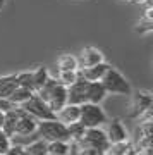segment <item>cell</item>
Listing matches in <instances>:
<instances>
[{
	"label": "cell",
	"mask_w": 153,
	"mask_h": 155,
	"mask_svg": "<svg viewBox=\"0 0 153 155\" xmlns=\"http://www.w3.org/2000/svg\"><path fill=\"white\" fill-rule=\"evenodd\" d=\"M107 121H109L107 119V114L100 107V104L84 102V104L79 105V122L84 127H100Z\"/></svg>",
	"instance_id": "obj_3"
},
{
	"label": "cell",
	"mask_w": 153,
	"mask_h": 155,
	"mask_svg": "<svg viewBox=\"0 0 153 155\" xmlns=\"http://www.w3.org/2000/svg\"><path fill=\"white\" fill-rule=\"evenodd\" d=\"M84 129H86V127L83 126L79 121L67 124V131H69V138H71V141L77 143V141L83 138V134H84Z\"/></svg>",
	"instance_id": "obj_22"
},
{
	"label": "cell",
	"mask_w": 153,
	"mask_h": 155,
	"mask_svg": "<svg viewBox=\"0 0 153 155\" xmlns=\"http://www.w3.org/2000/svg\"><path fill=\"white\" fill-rule=\"evenodd\" d=\"M40 138L38 131H34V133H29V134H12L11 136V145H14V147H19V148H24V147H28L29 143H33V141H36V140Z\"/></svg>",
	"instance_id": "obj_17"
},
{
	"label": "cell",
	"mask_w": 153,
	"mask_h": 155,
	"mask_svg": "<svg viewBox=\"0 0 153 155\" xmlns=\"http://www.w3.org/2000/svg\"><path fill=\"white\" fill-rule=\"evenodd\" d=\"M127 2H132V4H146V5H151V0H127Z\"/></svg>",
	"instance_id": "obj_30"
},
{
	"label": "cell",
	"mask_w": 153,
	"mask_h": 155,
	"mask_svg": "<svg viewBox=\"0 0 153 155\" xmlns=\"http://www.w3.org/2000/svg\"><path fill=\"white\" fill-rule=\"evenodd\" d=\"M76 59H77V66L81 69V67H90L102 62L103 61V54L98 48H95V47H86V48H83V52Z\"/></svg>",
	"instance_id": "obj_9"
},
{
	"label": "cell",
	"mask_w": 153,
	"mask_h": 155,
	"mask_svg": "<svg viewBox=\"0 0 153 155\" xmlns=\"http://www.w3.org/2000/svg\"><path fill=\"white\" fill-rule=\"evenodd\" d=\"M47 150H48V153L54 155H69L71 145H69V141H48Z\"/></svg>",
	"instance_id": "obj_19"
},
{
	"label": "cell",
	"mask_w": 153,
	"mask_h": 155,
	"mask_svg": "<svg viewBox=\"0 0 153 155\" xmlns=\"http://www.w3.org/2000/svg\"><path fill=\"white\" fill-rule=\"evenodd\" d=\"M48 155H54V153H48Z\"/></svg>",
	"instance_id": "obj_34"
},
{
	"label": "cell",
	"mask_w": 153,
	"mask_h": 155,
	"mask_svg": "<svg viewBox=\"0 0 153 155\" xmlns=\"http://www.w3.org/2000/svg\"><path fill=\"white\" fill-rule=\"evenodd\" d=\"M14 104H12L11 100L9 98H2V97H0V112H7V110H12V109H14Z\"/></svg>",
	"instance_id": "obj_28"
},
{
	"label": "cell",
	"mask_w": 153,
	"mask_h": 155,
	"mask_svg": "<svg viewBox=\"0 0 153 155\" xmlns=\"http://www.w3.org/2000/svg\"><path fill=\"white\" fill-rule=\"evenodd\" d=\"M100 83L103 84L107 93H112V95H131L132 93V88L129 84V81L112 66L107 69L103 78L100 79Z\"/></svg>",
	"instance_id": "obj_2"
},
{
	"label": "cell",
	"mask_w": 153,
	"mask_h": 155,
	"mask_svg": "<svg viewBox=\"0 0 153 155\" xmlns=\"http://www.w3.org/2000/svg\"><path fill=\"white\" fill-rule=\"evenodd\" d=\"M34 91H31V90H28V88H22V86H17L14 91H12V95L9 97V100H11L12 104L16 107H19L21 104H24L31 95H33Z\"/></svg>",
	"instance_id": "obj_18"
},
{
	"label": "cell",
	"mask_w": 153,
	"mask_h": 155,
	"mask_svg": "<svg viewBox=\"0 0 153 155\" xmlns=\"http://www.w3.org/2000/svg\"><path fill=\"white\" fill-rule=\"evenodd\" d=\"M131 148V143L127 141H119V143H110L105 155H126L127 150Z\"/></svg>",
	"instance_id": "obj_24"
},
{
	"label": "cell",
	"mask_w": 153,
	"mask_h": 155,
	"mask_svg": "<svg viewBox=\"0 0 153 155\" xmlns=\"http://www.w3.org/2000/svg\"><path fill=\"white\" fill-rule=\"evenodd\" d=\"M9 148H11V138L0 129V155H4Z\"/></svg>",
	"instance_id": "obj_27"
},
{
	"label": "cell",
	"mask_w": 153,
	"mask_h": 155,
	"mask_svg": "<svg viewBox=\"0 0 153 155\" xmlns=\"http://www.w3.org/2000/svg\"><path fill=\"white\" fill-rule=\"evenodd\" d=\"M17 78L16 74H5L0 76V97L2 98H9L12 95V91L17 88Z\"/></svg>",
	"instance_id": "obj_15"
},
{
	"label": "cell",
	"mask_w": 153,
	"mask_h": 155,
	"mask_svg": "<svg viewBox=\"0 0 153 155\" xmlns=\"http://www.w3.org/2000/svg\"><path fill=\"white\" fill-rule=\"evenodd\" d=\"M22 110H26L28 114H31L34 119H38V121H45V119H55V112L47 105V102L40 98L36 93H33L29 98L19 105Z\"/></svg>",
	"instance_id": "obj_5"
},
{
	"label": "cell",
	"mask_w": 153,
	"mask_h": 155,
	"mask_svg": "<svg viewBox=\"0 0 153 155\" xmlns=\"http://www.w3.org/2000/svg\"><path fill=\"white\" fill-rule=\"evenodd\" d=\"M16 126H17V110L16 107L12 110H7L4 114V124H2V131L11 138L12 134H16Z\"/></svg>",
	"instance_id": "obj_16"
},
{
	"label": "cell",
	"mask_w": 153,
	"mask_h": 155,
	"mask_svg": "<svg viewBox=\"0 0 153 155\" xmlns=\"http://www.w3.org/2000/svg\"><path fill=\"white\" fill-rule=\"evenodd\" d=\"M109 138L105 131H102L100 127H86L83 138L76 143V147H83V148H93L100 153H105L109 148Z\"/></svg>",
	"instance_id": "obj_4"
},
{
	"label": "cell",
	"mask_w": 153,
	"mask_h": 155,
	"mask_svg": "<svg viewBox=\"0 0 153 155\" xmlns=\"http://www.w3.org/2000/svg\"><path fill=\"white\" fill-rule=\"evenodd\" d=\"M55 119L60 121L62 124H71V122L79 121V105L74 104H66V105L55 112Z\"/></svg>",
	"instance_id": "obj_13"
},
{
	"label": "cell",
	"mask_w": 153,
	"mask_h": 155,
	"mask_svg": "<svg viewBox=\"0 0 153 155\" xmlns=\"http://www.w3.org/2000/svg\"><path fill=\"white\" fill-rule=\"evenodd\" d=\"M4 114L5 112H0V129H2V124H4Z\"/></svg>",
	"instance_id": "obj_31"
},
{
	"label": "cell",
	"mask_w": 153,
	"mask_h": 155,
	"mask_svg": "<svg viewBox=\"0 0 153 155\" xmlns=\"http://www.w3.org/2000/svg\"><path fill=\"white\" fill-rule=\"evenodd\" d=\"M21 150H22V148H19V147H14V145H11V148L7 150L4 155H19V153H21Z\"/></svg>",
	"instance_id": "obj_29"
},
{
	"label": "cell",
	"mask_w": 153,
	"mask_h": 155,
	"mask_svg": "<svg viewBox=\"0 0 153 155\" xmlns=\"http://www.w3.org/2000/svg\"><path fill=\"white\" fill-rule=\"evenodd\" d=\"M36 131H38L40 138L45 140L47 143H48V141H71V138H69V131H67V126L66 124H62L60 121H57V119L38 121Z\"/></svg>",
	"instance_id": "obj_1"
},
{
	"label": "cell",
	"mask_w": 153,
	"mask_h": 155,
	"mask_svg": "<svg viewBox=\"0 0 153 155\" xmlns=\"http://www.w3.org/2000/svg\"><path fill=\"white\" fill-rule=\"evenodd\" d=\"M17 78V84L22 86V88H28L34 91V79H33V71H24V72H19L16 74Z\"/></svg>",
	"instance_id": "obj_23"
},
{
	"label": "cell",
	"mask_w": 153,
	"mask_h": 155,
	"mask_svg": "<svg viewBox=\"0 0 153 155\" xmlns=\"http://www.w3.org/2000/svg\"><path fill=\"white\" fill-rule=\"evenodd\" d=\"M132 95V93H131ZM153 98L150 91H136L132 95V110H131V117L134 119H139V117L145 114L146 110L151 109Z\"/></svg>",
	"instance_id": "obj_7"
},
{
	"label": "cell",
	"mask_w": 153,
	"mask_h": 155,
	"mask_svg": "<svg viewBox=\"0 0 153 155\" xmlns=\"http://www.w3.org/2000/svg\"><path fill=\"white\" fill-rule=\"evenodd\" d=\"M109 67H110V64L102 61V62H98V64H95V66L81 67V69H77V72H79V76L84 78L86 81H100Z\"/></svg>",
	"instance_id": "obj_11"
},
{
	"label": "cell",
	"mask_w": 153,
	"mask_h": 155,
	"mask_svg": "<svg viewBox=\"0 0 153 155\" xmlns=\"http://www.w3.org/2000/svg\"><path fill=\"white\" fill-rule=\"evenodd\" d=\"M19 155H29V153H28L26 150H21V153H19Z\"/></svg>",
	"instance_id": "obj_33"
},
{
	"label": "cell",
	"mask_w": 153,
	"mask_h": 155,
	"mask_svg": "<svg viewBox=\"0 0 153 155\" xmlns=\"http://www.w3.org/2000/svg\"><path fill=\"white\" fill-rule=\"evenodd\" d=\"M17 110V126H16V133L17 134H29L36 131L38 126V119H34L31 114H28L26 110H22L21 107H16Z\"/></svg>",
	"instance_id": "obj_8"
},
{
	"label": "cell",
	"mask_w": 153,
	"mask_h": 155,
	"mask_svg": "<svg viewBox=\"0 0 153 155\" xmlns=\"http://www.w3.org/2000/svg\"><path fill=\"white\" fill-rule=\"evenodd\" d=\"M107 138H109V143H119V141H127V131L126 127L122 126V122L119 119H114V121L109 122V127H107Z\"/></svg>",
	"instance_id": "obj_12"
},
{
	"label": "cell",
	"mask_w": 153,
	"mask_h": 155,
	"mask_svg": "<svg viewBox=\"0 0 153 155\" xmlns=\"http://www.w3.org/2000/svg\"><path fill=\"white\" fill-rule=\"evenodd\" d=\"M77 76H79L77 71H59V78H57V79H59L64 86H69V84H72L77 79Z\"/></svg>",
	"instance_id": "obj_26"
},
{
	"label": "cell",
	"mask_w": 153,
	"mask_h": 155,
	"mask_svg": "<svg viewBox=\"0 0 153 155\" xmlns=\"http://www.w3.org/2000/svg\"><path fill=\"white\" fill-rule=\"evenodd\" d=\"M59 71H77V59L74 55H60L59 57Z\"/></svg>",
	"instance_id": "obj_21"
},
{
	"label": "cell",
	"mask_w": 153,
	"mask_h": 155,
	"mask_svg": "<svg viewBox=\"0 0 153 155\" xmlns=\"http://www.w3.org/2000/svg\"><path fill=\"white\" fill-rule=\"evenodd\" d=\"M22 150H26L29 155H48V150H47V141L41 138H38L36 141L29 143L28 147H24Z\"/></svg>",
	"instance_id": "obj_20"
},
{
	"label": "cell",
	"mask_w": 153,
	"mask_h": 155,
	"mask_svg": "<svg viewBox=\"0 0 153 155\" xmlns=\"http://www.w3.org/2000/svg\"><path fill=\"white\" fill-rule=\"evenodd\" d=\"M67 104V86H64V84L59 81V84L54 88V91L50 93L48 100H47V105L52 109L54 112H57L59 109H62V107Z\"/></svg>",
	"instance_id": "obj_10"
},
{
	"label": "cell",
	"mask_w": 153,
	"mask_h": 155,
	"mask_svg": "<svg viewBox=\"0 0 153 155\" xmlns=\"http://www.w3.org/2000/svg\"><path fill=\"white\" fill-rule=\"evenodd\" d=\"M107 91H105L103 84L100 81H88L86 86V102L90 104H102L107 97Z\"/></svg>",
	"instance_id": "obj_14"
},
{
	"label": "cell",
	"mask_w": 153,
	"mask_h": 155,
	"mask_svg": "<svg viewBox=\"0 0 153 155\" xmlns=\"http://www.w3.org/2000/svg\"><path fill=\"white\" fill-rule=\"evenodd\" d=\"M48 71L45 69V67H38V69H34L33 71V79H34V91L38 88H41V84L48 79Z\"/></svg>",
	"instance_id": "obj_25"
},
{
	"label": "cell",
	"mask_w": 153,
	"mask_h": 155,
	"mask_svg": "<svg viewBox=\"0 0 153 155\" xmlns=\"http://www.w3.org/2000/svg\"><path fill=\"white\" fill-rule=\"evenodd\" d=\"M4 5H5V0H0V11L4 9Z\"/></svg>",
	"instance_id": "obj_32"
},
{
	"label": "cell",
	"mask_w": 153,
	"mask_h": 155,
	"mask_svg": "<svg viewBox=\"0 0 153 155\" xmlns=\"http://www.w3.org/2000/svg\"><path fill=\"white\" fill-rule=\"evenodd\" d=\"M86 86H88L86 79L77 76L76 81L67 86V104H74V105L84 104L86 102Z\"/></svg>",
	"instance_id": "obj_6"
}]
</instances>
